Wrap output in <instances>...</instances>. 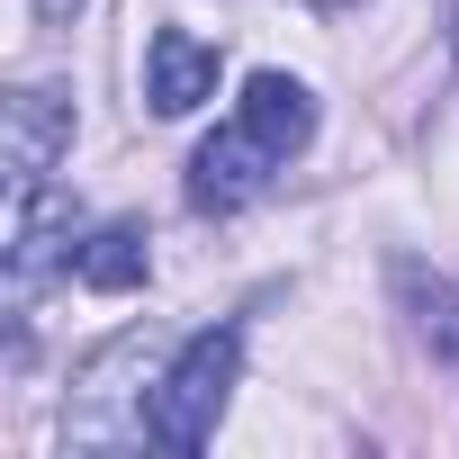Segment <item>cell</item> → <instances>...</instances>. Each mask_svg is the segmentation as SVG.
Listing matches in <instances>:
<instances>
[{"instance_id": "cell-8", "label": "cell", "mask_w": 459, "mask_h": 459, "mask_svg": "<svg viewBox=\"0 0 459 459\" xmlns=\"http://www.w3.org/2000/svg\"><path fill=\"white\" fill-rule=\"evenodd\" d=\"M82 10V0H37V19H73Z\"/></svg>"}, {"instance_id": "cell-7", "label": "cell", "mask_w": 459, "mask_h": 459, "mask_svg": "<svg viewBox=\"0 0 459 459\" xmlns=\"http://www.w3.org/2000/svg\"><path fill=\"white\" fill-rule=\"evenodd\" d=\"M396 298L414 307V333L459 369V289H450L441 271H423V262H396Z\"/></svg>"}, {"instance_id": "cell-1", "label": "cell", "mask_w": 459, "mask_h": 459, "mask_svg": "<svg viewBox=\"0 0 459 459\" xmlns=\"http://www.w3.org/2000/svg\"><path fill=\"white\" fill-rule=\"evenodd\" d=\"M235 378H244V333H235V325L189 333V342L162 360V378L144 387V441L171 450V459L207 450L216 423H225V405H235Z\"/></svg>"}, {"instance_id": "cell-5", "label": "cell", "mask_w": 459, "mask_h": 459, "mask_svg": "<svg viewBox=\"0 0 459 459\" xmlns=\"http://www.w3.org/2000/svg\"><path fill=\"white\" fill-rule=\"evenodd\" d=\"M73 271V207L55 198V189H37V198H10V289L28 298L46 271Z\"/></svg>"}, {"instance_id": "cell-6", "label": "cell", "mask_w": 459, "mask_h": 459, "mask_svg": "<svg viewBox=\"0 0 459 459\" xmlns=\"http://www.w3.org/2000/svg\"><path fill=\"white\" fill-rule=\"evenodd\" d=\"M144 271H153L144 225H100V235H82V244H73V280H82V289L126 298V289H144Z\"/></svg>"}, {"instance_id": "cell-9", "label": "cell", "mask_w": 459, "mask_h": 459, "mask_svg": "<svg viewBox=\"0 0 459 459\" xmlns=\"http://www.w3.org/2000/svg\"><path fill=\"white\" fill-rule=\"evenodd\" d=\"M450 37H459V28H450Z\"/></svg>"}, {"instance_id": "cell-2", "label": "cell", "mask_w": 459, "mask_h": 459, "mask_svg": "<svg viewBox=\"0 0 459 459\" xmlns=\"http://www.w3.org/2000/svg\"><path fill=\"white\" fill-rule=\"evenodd\" d=\"M64 153H73V100L64 91H10V108H0V171H10V198L55 189Z\"/></svg>"}, {"instance_id": "cell-4", "label": "cell", "mask_w": 459, "mask_h": 459, "mask_svg": "<svg viewBox=\"0 0 459 459\" xmlns=\"http://www.w3.org/2000/svg\"><path fill=\"white\" fill-rule=\"evenodd\" d=\"M144 100H153V117H189L198 100H216V46L189 37V28H153V46H144Z\"/></svg>"}, {"instance_id": "cell-3", "label": "cell", "mask_w": 459, "mask_h": 459, "mask_svg": "<svg viewBox=\"0 0 459 459\" xmlns=\"http://www.w3.org/2000/svg\"><path fill=\"white\" fill-rule=\"evenodd\" d=\"M271 171H289L253 126H235L225 117L198 153H189V207H207V216H225V207H244V198H262L271 189Z\"/></svg>"}]
</instances>
